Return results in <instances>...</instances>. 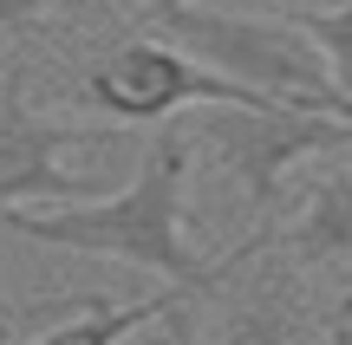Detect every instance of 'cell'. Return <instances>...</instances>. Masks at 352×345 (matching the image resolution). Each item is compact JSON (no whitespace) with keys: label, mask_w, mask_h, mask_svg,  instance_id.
<instances>
[{"label":"cell","mask_w":352,"mask_h":345,"mask_svg":"<svg viewBox=\"0 0 352 345\" xmlns=\"http://www.w3.org/2000/svg\"><path fill=\"white\" fill-rule=\"evenodd\" d=\"M72 104L104 124H170V111L183 104H241V111H267L274 98L235 85V78L209 72L202 59H189L170 39H124L104 59H91V72L72 85Z\"/></svg>","instance_id":"3957f363"},{"label":"cell","mask_w":352,"mask_h":345,"mask_svg":"<svg viewBox=\"0 0 352 345\" xmlns=\"http://www.w3.org/2000/svg\"><path fill=\"white\" fill-rule=\"evenodd\" d=\"M209 150L222 156V169L248 189L254 209H267L287 176L314 156H340L352 150V117H327V111H294V104H267V111H241V104H209L202 124Z\"/></svg>","instance_id":"277c9868"},{"label":"cell","mask_w":352,"mask_h":345,"mask_svg":"<svg viewBox=\"0 0 352 345\" xmlns=\"http://www.w3.org/2000/svg\"><path fill=\"white\" fill-rule=\"evenodd\" d=\"M59 13V0H0V33H33Z\"/></svg>","instance_id":"8fae6325"},{"label":"cell","mask_w":352,"mask_h":345,"mask_svg":"<svg viewBox=\"0 0 352 345\" xmlns=\"http://www.w3.org/2000/svg\"><path fill=\"white\" fill-rule=\"evenodd\" d=\"M72 143H91L78 124H52L46 111H33L26 104V78L13 72L7 85H0V215H13V209L26 202H91V195H104V182L91 176H72L65 169V150Z\"/></svg>","instance_id":"8992f818"},{"label":"cell","mask_w":352,"mask_h":345,"mask_svg":"<svg viewBox=\"0 0 352 345\" xmlns=\"http://www.w3.org/2000/svg\"><path fill=\"white\" fill-rule=\"evenodd\" d=\"M124 345H196V300L170 307L157 326H144V333H138V339H124Z\"/></svg>","instance_id":"30bf717a"},{"label":"cell","mask_w":352,"mask_h":345,"mask_svg":"<svg viewBox=\"0 0 352 345\" xmlns=\"http://www.w3.org/2000/svg\"><path fill=\"white\" fill-rule=\"evenodd\" d=\"M307 267H294L280 228H254L228 248V274L215 287V345H320V313L307 307Z\"/></svg>","instance_id":"5b68a950"},{"label":"cell","mask_w":352,"mask_h":345,"mask_svg":"<svg viewBox=\"0 0 352 345\" xmlns=\"http://www.w3.org/2000/svg\"><path fill=\"white\" fill-rule=\"evenodd\" d=\"M327 326H333V345H346V339H352V281H346V294H340V307L327 313Z\"/></svg>","instance_id":"7c38bea8"},{"label":"cell","mask_w":352,"mask_h":345,"mask_svg":"<svg viewBox=\"0 0 352 345\" xmlns=\"http://www.w3.org/2000/svg\"><path fill=\"white\" fill-rule=\"evenodd\" d=\"M183 300H209V294L202 287H164V294H144V300H91L85 313L46 326V333L26 339V345H124L144 326H157L170 307H183Z\"/></svg>","instance_id":"ba28073f"},{"label":"cell","mask_w":352,"mask_h":345,"mask_svg":"<svg viewBox=\"0 0 352 345\" xmlns=\"http://www.w3.org/2000/svg\"><path fill=\"white\" fill-rule=\"evenodd\" d=\"M189 163H196L189 130L157 124V137L144 143L138 176L124 189L91 195V202H65V209H13L0 222L13 235H26V241L65 248V254H104V261L157 274L164 287H202V294H215L222 274H228V254L202 261V248L189 241V215H183Z\"/></svg>","instance_id":"6da1fadb"},{"label":"cell","mask_w":352,"mask_h":345,"mask_svg":"<svg viewBox=\"0 0 352 345\" xmlns=\"http://www.w3.org/2000/svg\"><path fill=\"white\" fill-rule=\"evenodd\" d=\"M287 20L327 52L340 91H352V0H346V7H300V13H287Z\"/></svg>","instance_id":"9c48e42d"},{"label":"cell","mask_w":352,"mask_h":345,"mask_svg":"<svg viewBox=\"0 0 352 345\" xmlns=\"http://www.w3.org/2000/svg\"><path fill=\"white\" fill-rule=\"evenodd\" d=\"M131 7L151 26V39L183 46L189 59H202L209 72L235 78V85L261 91V98H274V104H294V111L352 117V91H340L327 52L294 20L222 13V7H196V0H131Z\"/></svg>","instance_id":"7a4b0ae2"},{"label":"cell","mask_w":352,"mask_h":345,"mask_svg":"<svg viewBox=\"0 0 352 345\" xmlns=\"http://www.w3.org/2000/svg\"><path fill=\"white\" fill-rule=\"evenodd\" d=\"M294 267H352V163H327L307 176L294 222L280 228Z\"/></svg>","instance_id":"52a82bcc"},{"label":"cell","mask_w":352,"mask_h":345,"mask_svg":"<svg viewBox=\"0 0 352 345\" xmlns=\"http://www.w3.org/2000/svg\"><path fill=\"white\" fill-rule=\"evenodd\" d=\"M7 320H13V313H7V307H0V326H7Z\"/></svg>","instance_id":"4fadbf2b"}]
</instances>
